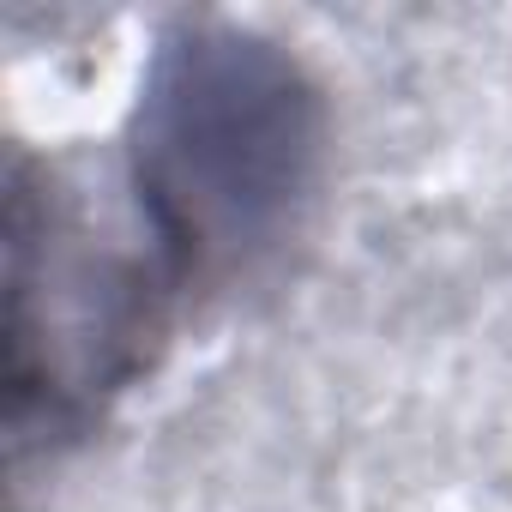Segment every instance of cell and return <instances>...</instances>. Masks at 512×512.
<instances>
[{"label": "cell", "mask_w": 512, "mask_h": 512, "mask_svg": "<svg viewBox=\"0 0 512 512\" xmlns=\"http://www.w3.org/2000/svg\"><path fill=\"white\" fill-rule=\"evenodd\" d=\"M320 109L296 61L247 37H181L151 61L133 187L169 284L266 253L296 217Z\"/></svg>", "instance_id": "obj_1"}]
</instances>
